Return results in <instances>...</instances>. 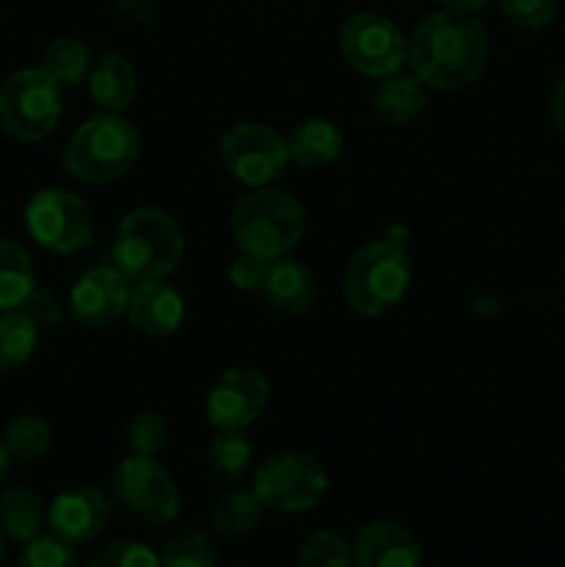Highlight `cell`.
<instances>
[{
  "label": "cell",
  "mask_w": 565,
  "mask_h": 567,
  "mask_svg": "<svg viewBox=\"0 0 565 567\" xmlns=\"http://www.w3.org/2000/svg\"><path fill=\"white\" fill-rule=\"evenodd\" d=\"M491 39L469 11H432L408 37V66L438 92H458L485 72Z\"/></svg>",
  "instance_id": "obj_1"
},
{
  "label": "cell",
  "mask_w": 565,
  "mask_h": 567,
  "mask_svg": "<svg viewBox=\"0 0 565 567\" xmlns=\"http://www.w3.org/2000/svg\"><path fill=\"white\" fill-rule=\"evenodd\" d=\"M308 230L305 205L280 188H255L242 197L230 216V236L238 252L275 260L291 252Z\"/></svg>",
  "instance_id": "obj_2"
},
{
  "label": "cell",
  "mask_w": 565,
  "mask_h": 567,
  "mask_svg": "<svg viewBox=\"0 0 565 567\" xmlns=\"http://www.w3.org/2000/svg\"><path fill=\"white\" fill-rule=\"evenodd\" d=\"M183 258V233L161 208H136L120 221L111 260L131 282L164 280Z\"/></svg>",
  "instance_id": "obj_3"
},
{
  "label": "cell",
  "mask_w": 565,
  "mask_h": 567,
  "mask_svg": "<svg viewBox=\"0 0 565 567\" xmlns=\"http://www.w3.org/2000/svg\"><path fill=\"white\" fill-rule=\"evenodd\" d=\"M410 286V258L404 238L363 244L343 271V297L360 316H382L397 308Z\"/></svg>",
  "instance_id": "obj_4"
},
{
  "label": "cell",
  "mask_w": 565,
  "mask_h": 567,
  "mask_svg": "<svg viewBox=\"0 0 565 567\" xmlns=\"http://www.w3.org/2000/svg\"><path fill=\"white\" fill-rule=\"evenodd\" d=\"M138 158V133L122 114H97L75 127L64 147V169L81 183L125 177Z\"/></svg>",
  "instance_id": "obj_5"
},
{
  "label": "cell",
  "mask_w": 565,
  "mask_h": 567,
  "mask_svg": "<svg viewBox=\"0 0 565 567\" xmlns=\"http://www.w3.org/2000/svg\"><path fill=\"white\" fill-rule=\"evenodd\" d=\"M61 86L42 70L25 66L0 83V127L17 142H42L61 120Z\"/></svg>",
  "instance_id": "obj_6"
},
{
  "label": "cell",
  "mask_w": 565,
  "mask_h": 567,
  "mask_svg": "<svg viewBox=\"0 0 565 567\" xmlns=\"http://www.w3.org/2000/svg\"><path fill=\"white\" fill-rule=\"evenodd\" d=\"M253 491L260 504L277 513H308L325 502L330 476L325 465L305 452H277L255 471Z\"/></svg>",
  "instance_id": "obj_7"
},
{
  "label": "cell",
  "mask_w": 565,
  "mask_h": 567,
  "mask_svg": "<svg viewBox=\"0 0 565 567\" xmlns=\"http://www.w3.org/2000/svg\"><path fill=\"white\" fill-rule=\"evenodd\" d=\"M25 227L39 247L75 255L94 236V216L78 194L66 188H42L25 205Z\"/></svg>",
  "instance_id": "obj_8"
},
{
  "label": "cell",
  "mask_w": 565,
  "mask_h": 567,
  "mask_svg": "<svg viewBox=\"0 0 565 567\" xmlns=\"http://www.w3.org/2000/svg\"><path fill=\"white\" fill-rule=\"evenodd\" d=\"M343 61L360 75L388 78L408 64V37L397 22L377 11H358L341 25L338 37Z\"/></svg>",
  "instance_id": "obj_9"
},
{
  "label": "cell",
  "mask_w": 565,
  "mask_h": 567,
  "mask_svg": "<svg viewBox=\"0 0 565 567\" xmlns=\"http://www.w3.org/2000/svg\"><path fill=\"white\" fill-rule=\"evenodd\" d=\"M219 158L230 177L253 188L269 186L291 161L286 138L260 122H238L227 127L219 138Z\"/></svg>",
  "instance_id": "obj_10"
},
{
  "label": "cell",
  "mask_w": 565,
  "mask_h": 567,
  "mask_svg": "<svg viewBox=\"0 0 565 567\" xmlns=\"http://www.w3.org/2000/svg\"><path fill=\"white\" fill-rule=\"evenodd\" d=\"M114 498L150 524H172L181 513V493L155 457L131 454L116 465L111 476Z\"/></svg>",
  "instance_id": "obj_11"
},
{
  "label": "cell",
  "mask_w": 565,
  "mask_h": 567,
  "mask_svg": "<svg viewBox=\"0 0 565 567\" xmlns=\"http://www.w3.org/2000/svg\"><path fill=\"white\" fill-rule=\"evenodd\" d=\"M269 380L264 371L249 365H233L222 371L205 399V415L214 430H247L260 419L269 402Z\"/></svg>",
  "instance_id": "obj_12"
},
{
  "label": "cell",
  "mask_w": 565,
  "mask_h": 567,
  "mask_svg": "<svg viewBox=\"0 0 565 567\" xmlns=\"http://www.w3.org/2000/svg\"><path fill=\"white\" fill-rule=\"evenodd\" d=\"M127 293H131V280L116 266H94L78 277L66 305L78 324L100 330L125 316Z\"/></svg>",
  "instance_id": "obj_13"
},
{
  "label": "cell",
  "mask_w": 565,
  "mask_h": 567,
  "mask_svg": "<svg viewBox=\"0 0 565 567\" xmlns=\"http://www.w3.org/2000/svg\"><path fill=\"white\" fill-rule=\"evenodd\" d=\"M111 502L97 487H70L59 493L48 507L50 535L61 537L70 546L92 543L109 529Z\"/></svg>",
  "instance_id": "obj_14"
},
{
  "label": "cell",
  "mask_w": 565,
  "mask_h": 567,
  "mask_svg": "<svg viewBox=\"0 0 565 567\" xmlns=\"http://www.w3.org/2000/svg\"><path fill=\"white\" fill-rule=\"evenodd\" d=\"M183 313V297L172 286L161 280L150 282H133L131 293H127V321L136 332L150 338H166L181 327Z\"/></svg>",
  "instance_id": "obj_15"
},
{
  "label": "cell",
  "mask_w": 565,
  "mask_h": 567,
  "mask_svg": "<svg viewBox=\"0 0 565 567\" xmlns=\"http://www.w3.org/2000/svg\"><path fill=\"white\" fill-rule=\"evenodd\" d=\"M352 559L355 567H421V546L404 526L374 520L355 537Z\"/></svg>",
  "instance_id": "obj_16"
},
{
  "label": "cell",
  "mask_w": 565,
  "mask_h": 567,
  "mask_svg": "<svg viewBox=\"0 0 565 567\" xmlns=\"http://www.w3.org/2000/svg\"><path fill=\"white\" fill-rule=\"evenodd\" d=\"M258 291L269 308L299 316L314 308L319 286H316V277L308 266L282 255V258L266 264V275Z\"/></svg>",
  "instance_id": "obj_17"
},
{
  "label": "cell",
  "mask_w": 565,
  "mask_h": 567,
  "mask_svg": "<svg viewBox=\"0 0 565 567\" xmlns=\"http://www.w3.org/2000/svg\"><path fill=\"white\" fill-rule=\"evenodd\" d=\"M371 109L388 125H410L427 109V83L413 70L380 78L371 94Z\"/></svg>",
  "instance_id": "obj_18"
},
{
  "label": "cell",
  "mask_w": 565,
  "mask_h": 567,
  "mask_svg": "<svg viewBox=\"0 0 565 567\" xmlns=\"http://www.w3.org/2000/svg\"><path fill=\"white\" fill-rule=\"evenodd\" d=\"M89 94L103 114H122L136 97V70L120 53H103L89 70Z\"/></svg>",
  "instance_id": "obj_19"
},
{
  "label": "cell",
  "mask_w": 565,
  "mask_h": 567,
  "mask_svg": "<svg viewBox=\"0 0 565 567\" xmlns=\"http://www.w3.org/2000/svg\"><path fill=\"white\" fill-rule=\"evenodd\" d=\"M288 158L302 169H321L332 164L343 150V133L330 120L310 116L297 122L286 136Z\"/></svg>",
  "instance_id": "obj_20"
},
{
  "label": "cell",
  "mask_w": 565,
  "mask_h": 567,
  "mask_svg": "<svg viewBox=\"0 0 565 567\" xmlns=\"http://www.w3.org/2000/svg\"><path fill=\"white\" fill-rule=\"evenodd\" d=\"M48 509L42 496L31 487H9L0 496V529L14 543H31L42 535Z\"/></svg>",
  "instance_id": "obj_21"
},
{
  "label": "cell",
  "mask_w": 565,
  "mask_h": 567,
  "mask_svg": "<svg viewBox=\"0 0 565 567\" xmlns=\"http://www.w3.org/2000/svg\"><path fill=\"white\" fill-rule=\"evenodd\" d=\"M37 288L31 255L14 238H0V310H20Z\"/></svg>",
  "instance_id": "obj_22"
},
{
  "label": "cell",
  "mask_w": 565,
  "mask_h": 567,
  "mask_svg": "<svg viewBox=\"0 0 565 567\" xmlns=\"http://www.w3.org/2000/svg\"><path fill=\"white\" fill-rule=\"evenodd\" d=\"M0 441L17 463H39L53 449V430H50L48 419H42L39 413H20L6 424Z\"/></svg>",
  "instance_id": "obj_23"
},
{
  "label": "cell",
  "mask_w": 565,
  "mask_h": 567,
  "mask_svg": "<svg viewBox=\"0 0 565 567\" xmlns=\"http://www.w3.org/2000/svg\"><path fill=\"white\" fill-rule=\"evenodd\" d=\"M39 347V324L22 310H0V374L25 365Z\"/></svg>",
  "instance_id": "obj_24"
},
{
  "label": "cell",
  "mask_w": 565,
  "mask_h": 567,
  "mask_svg": "<svg viewBox=\"0 0 565 567\" xmlns=\"http://www.w3.org/2000/svg\"><path fill=\"white\" fill-rule=\"evenodd\" d=\"M264 504L255 491H230L210 509V526L222 537H244L264 518Z\"/></svg>",
  "instance_id": "obj_25"
},
{
  "label": "cell",
  "mask_w": 565,
  "mask_h": 567,
  "mask_svg": "<svg viewBox=\"0 0 565 567\" xmlns=\"http://www.w3.org/2000/svg\"><path fill=\"white\" fill-rule=\"evenodd\" d=\"M42 70L53 78L59 86H78L92 70V55L83 39L59 37L42 55Z\"/></svg>",
  "instance_id": "obj_26"
},
{
  "label": "cell",
  "mask_w": 565,
  "mask_h": 567,
  "mask_svg": "<svg viewBox=\"0 0 565 567\" xmlns=\"http://www.w3.org/2000/svg\"><path fill=\"white\" fill-rule=\"evenodd\" d=\"M249 460H253V443L247 441L244 430H216L214 441L208 443L210 474L225 482H238Z\"/></svg>",
  "instance_id": "obj_27"
},
{
  "label": "cell",
  "mask_w": 565,
  "mask_h": 567,
  "mask_svg": "<svg viewBox=\"0 0 565 567\" xmlns=\"http://www.w3.org/2000/svg\"><path fill=\"white\" fill-rule=\"evenodd\" d=\"M161 567H216V546L205 532H181L166 540Z\"/></svg>",
  "instance_id": "obj_28"
},
{
  "label": "cell",
  "mask_w": 565,
  "mask_h": 567,
  "mask_svg": "<svg viewBox=\"0 0 565 567\" xmlns=\"http://www.w3.org/2000/svg\"><path fill=\"white\" fill-rule=\"evenodd\" d=\"M297 567H355L352 548L338 532H314L299 548Z\"/></svg>",
  "instance_id": "obj_29"
},
{
  "label": "cell",
  "mask_w": 565,
  "mask_h": 567,
  "mask_svg": "<svg viewBox=\"0 0 565 567\" xmlns=\"http://www.w3.org/2000/svg\"><path fill=\"white\" fill-rule=\"evenodd\" d=\"M170 443V424L155 410H144V413L133 415L127 424V446L133 454L142 457H158Z\"/></svg>",
  "instance_id": "obj_30"
},
{
  "label": "cell",
  "mask_w": 565,
  "mask_h": 567,
  "mask_svg": "<svg viewBox=\"0 0 565 567\" xmlns=\"http://www.w3.org/2000/svg\"><path fill=\"white\" fill-rule=\"evenodd\" d=\"M17 567H81V563L70 543L55 535H39L37 540L25 543Z\"/></svg>",
  "instance_id": "obj_31"
},
{
  "label": "cell",
  "mask_w": 565,
  "mask_h": 567,
  "mask_svg": "<svg viewBox=\"0 0 565 567\" xmlns=\"http://www.w3.org/2000/svg\"><path fill=\"white\" fill-rule=\"evenodd\" d=\"M86 567H161V557L138 540H114L100 548Z\"/></svg>",
  "instance_id": "obj_32"
},
{
  "label": "cell",
  "mask_w": 565,
  "mask_h": 567,
  "mask_svg": "<svg viewBox=\"0 0 565 567\" xmlns=\"http://www.w3.org/2000/svg\"><path fill=\"white\" fill-rule=\"evenodd\" d=\"M499 9L513 25L541 31V28L552 25L554 14H557V0H499Z\"/></svg>",
  "instance_id": "obj_33"
},
{
  "label": "cell",
  "mask_w": 565,
  "mask_h": 567,
  "mask_svg": "<svg viewBox=\"0 0 565 567\" xmlns=\"http://www.w3.org/2000/svg\"><path fill=\"white\" fill-rule=\"evenodd\" d=\"M266 264H269V260H260L255 258V255L238 252L236 258H233L230 269H227V277H230L233 288H238V291H258L266 275Z\"/></svg>",
  "instance_id": "obj_34"
},
{
  "label": "cell",
  "mask_w": 565,
  "mask_h": 567,
  "mask_svg": "<svg viewBox=\"0 0 565 567\" xmlns=\"http://www.w3.org/2000/svg\"><path fill=\"white\" fill-rule=\"evenodd\" d=\"M20 310L31 316L39 327H55L61 321V302L48 288H33V293L25 299V305Z\"/></svg>",
  "instance_id": "obj_35"
},
{
  "label": "cell",
  "mask_w": 565,
  "mask_h": 567,
  "mask_svg": "<svg viewBox=\"0 0 565 567\" xmlns=\"http://www.w3.org/2000/svg\"><path fill=\"white\" fill-rule=\"evenodd\" d=\"M548 116L559 133H565V78H557L548 92Z\"/></svg>",
  "instance_id": "obj_36"
},
{
  "label": "cell",
  "mask_w": 565,
  "mask_h": 567,
  "mask_svg": "<svg viewBox=\"0 0 565 567\" xmlns=\"http://www.w3.org/2000/svg\"><path fill=\"white\" fill-rule=\"evenodd\" d=\"M443 6H446V9H454V11H476V9H482V6H487L491 3V0H441Z\"/></svg>",
  "instance_id": "obj_37"
},
{
  "label": "cell",
  "mask_w": 565,
  "mask_h": 567,
  "mask_svg": "<svg viewBox=\"0 0 565 567\" xmlns=\"http://www.w3.org/2000/svg\"><path fill=\"white\" fill-rule=\"evenodd\" d=\"M9 465H11V457H9V452H6L3 441H0V482H3L6 474H9Z\"/></svg>",
  "instance_id": "obj_38"
},
{
  "label": "cell",
  "mask_w": 565,
  "mask_h": 567,
  "mask_svg": "<svg viewBox=\"0 0 565 567\" xmlns=\"http://www.w3.org/2000/svg\"><path fill=\"white\" fill-rule=\"evenodd\" d=\"M3 554H6V546H3V535H0V563H3Z\"/></svg>",
  "instance_id": "obj_39"
}]
</instances>
